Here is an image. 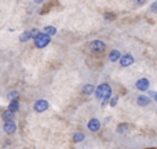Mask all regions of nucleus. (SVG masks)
<instances>
[{"mask_svg":"<svg viewBox=\"0 0 157 149\" xmlns=\"http://www.w3.org/2000/svg\"><path fill=\"white\" fill-rule=\"evenodd\" d=\"M95 97L98 100H102V106L105 108L108 105V102L112 100V88L109 84L106 83H102L95 88Z\"/></svg>","mask_w":157,"mask_h":149,"instance_id":"obj_1","label":"nucleus"},{"mask_svg":"<svg viewBox=\"0 0 157 149\" xmlns=\"http://www.w3.org/2000/svg\"><path fill=\"white\" fill-rule=\"evenodd\" d=\"M33 41H35V46L37 47V49H44V47H47L51 43V37H50L48 35H46V33L40 32L39 36H36V37L33 39Z\"/></svg>","mask_w":157,"mask_h":149,"instance_id":"obj_2","label":"nucleus"},{"mask_svg":"<svg viewBox=\"0 0 157 149\" xmlns=\"http://www.w3.org/2000/svg\"><path fill=\"white\" fill-rule=\"evenodd\" d=\"M90 50H91L94 54H102L106 50V44L102 40H94L90 43Z\"/></svg>","mask_w":157,"mask_h":149,"instance_id":"obj_3","label":"nucleus"},{"mask_svg":"<svg viewBox=\"0 0 157 149\" xmlns=\"http://www.w3.org/2000/svg\"><path fill=\"white\" fill-rule=\"evenodd\" d=\"M33 109H35L37 113H41V112H46L48 109V102L46 100H37L33 105Z\"/></svg>","mask_w":157,"mask_h":149,"instance_id":"obj_4","label":"nucleus"},{"mask_svg":"<svg viewBox=\"0 0 157 149\" xmlns=\"http://www.w3.org/2000/svg\"><path fill=\"white\" fill-rule=\"evenodd\" d=\"M134 64V57L131 54H124L121 55V58H120V65L124 66V68H127V66L132 65Z\"/></svg>","mask_w":157,"mask_h":149,"instance_id":"obj_5","label":"nucleus"},{"mask_svg":"<svg viewBox=\"0 0 157 149\" xmlns=\"http://www.w3.org/2000/svg\"><path fill=\"white\" fill-rule=\"evenodd\" d=\"M3 130H4L6 134H14L17 130V124L14 120H10V122H6L4 126H3Z\"/></svg>","mask_w":157,"mask_h":149,"instance_id":"obj_6","label":"nucleus"},{"mask_svg":"<svg viewBox=\"0 0 157 149\" xmlns=\"http://www.w3.org/2000/svg\"><path fill=\"white\" fill-rule=\"evenodd\" d=\"M135 87L139 90V91H147V90H149V87H150V83H149V80H147V79H139V80L136 81Z\"/></svg>","mask_w":157,"mask_h":149,"instance_id":"obj_7","label":"nucleus"},{"mask_svg":"<svg viewBox=\"0 0 157 149\" xmlns=\"http://www.w3.org/2000/svg\"><path fill=\"white\" fill-rule=\"evenodd\" d=\"M87 127H88V130L91 131V133H97L101 128V122L98 119H91L88 122V124H87Z\"/></svg>","mask_w":157,"mask_h":149,"instance_id":"obj_8","label":"nucleus"},{"mask_svg":"<svg viewBox=\"0 0 157 149\" xmlns=\"http://www.w3.org/2000/svg\"><path fill=\"white\" fill-rule=\"evenodd\" d=\"M150 98L147 97V95H139L138 98H136V104H138L139 106H147L150 104Z\"/></svg>","mask_w":157,"mask_h":149,"instance_id":"obj_9","label":"nucleus"},{"mask_svg":"<svg viewBox=\"0 0 157 149\" xmlns=\"http://www.w3.org/2000/svg\"><path fill=\"white\" fill-rule=\"evenodd\" d=\"M120 58H121V53H120L119 50H112V51L109 53V61H110V62L120 61Z\"/></svg>","mask_w":157,"mask_h":149,"instance_id":"obj_10","label":"nucleus"},{"mask_svg":"<svg viewBox=\"0 0 157 149\" xmlns=\"http://www.w3.org/2000/svg\"><path fill=\"white\" fill-rule=\"evenodd\" d=\"M13 117H14V112H11L10 109H6V111H3L2 119L4 120V123H6V122H10V120H13Z\"/></svg>","mask_w":157,"mask_h":149,"instance_id":"obj_11","label":"nucleus"},{"mask_svg":"<svg viewBox=\"0 0 157 149\" xmlns=\"http://www.w3.org/2000/svg\"><path fill=\"white\" fill-rule=\"evenodd\" d=\"M81 92L86 95H91L92 92H95V87L92 86V84H86V86H83V88H81Z\"/></svg>","mask_w":157,"mask_h":149,"instance_id":"obj_12","label":"nucleus"},{"mask_svg":"<svg viewBox=\"0 0 157 149\" xmlns=\"http://www.w3.org/2000/svg\"><path fill=\"white\" fill-rule=\"evenodd\" d=\"M43 33H46V35H48L50 37H51V36H54L55 33H57V28H54V26H44L43 28Z\"/></svg>","mask_w":157,"mask_h":149,"instance_id":"obj_13","label":"nucleus"},{"mask_svg":"<svg viewBox=\"0 0 157 149\" xmlns=\"http://www.w3.org/2000/svg\"><path fill=\"white\" fill-rule=\"evenodd\" d=\"M8 109H10L11 112H14V113H15L17 111H19V100H17V101H10Z\"/></svg>","mask_w":157,"mask_h":149,"instance_id":"obj_14","label":"nucleus"},{"mask_svg":"<svg viewBox=\"0 0 157 149\" xmlns=\"http://www.w3.org/2000/svg\"><path fill=\"white\" fill-rule=\"evenodd\" d=\"M130 130V126L128 124H125V123H121V124H119L117 126V133L119 134H124V133H127V131Z\"/></svg>","mask_w":157,"mask_h":149,"instance_id":"obj_15","label":"nucleus"},{"mask_svg":"<svg viewBox=\"0 0 157 149\" xmlns=\"http://www.w3.org/2000/svg\"><path fill=\"white\" fill-rule=\"evenodd\" d=\"M7 98L10 101H17V100H19V92L18 91H15V90H14V91H10L7 94Z\"/></svg>","mask_w":157,"mask_h":149,"instance_id":"obj_16","label":"nucleus"},{"mask_svg":"<svg viewBox=\"0 0 157 149\" xmlns=\"http://www.w3.org/2000/svg\"><path fill=\"white\" fill-rule=\"evenodd\" d=\"M32 39V36H30V32L28 30V32H24L21 36H19V40L22 41V43H26L28 40H30Z\"/></svg>","mask_w":157,"mask_h":149,"instance_id":"obj_17","label":"nucleus"},{"mask_svg":"<svg viewBox=\"0 0 157 149\" xmlns=\"http://www.w3.org/2000/svg\"><path fill=\"white\" fill-rule=\"evenodd\" d=\"M84 139V134L83 133H75V135H73V142H81Z\"/></svg>","mask_w":157,"mask_h":149,"instance_id":"obj_18","label":"nucleus"},{"mask_svg":"<svg viewBox=\"0 0 157 149\" xmlns=\"http://www.w3.org/2000/svg\"><path fill=\"white\" fill-rule=\"evenodd\" d=\"M147 97H149L150 100L157 101V91H147Z\"/></svg>","mask_w":157,"mask_h":149,"instance_id":"obj_19","label":"nucleus"},{"mask_svg":"<svg viewBox=\"0 0 157 149\" xmlns=\"http://www.w3.org/2000/svg\"><path fill=\"white\" fill-rule=\"evenodd\" d=\"M29 32H30V36H32L33 39H35L36 36H39V33H40V32H39V29H36V28H35V29H32V30H29Z\"/></svg>","mask_w":157,"mask_h":149,"instance_id":"obj_20","label":"nucleus"},{"mask_svg":"<svg viewBox=\"0 0 157 149\" xmlns=\"http://www.w3.org/2000/svg\"><path fill=\"white\" fill-rule=\"evenodd\" d=\"M117 101H119V97H112V100H110V106H116V105H117Z\"/></svg>","mask_w":157,"mask_h":149,"instance_id":"obj_21","label":"nucleus"},{"mask_svg":"<svg viewBox=\"0 0 157 149\" xmlns=\"http://www.w3.org/2000/svg\"><path fill=\"white\" fill-rule=\"evenodd\" d=\"M150 10L153 11V13H157V2H153L152 6H150Z\"/></svg>","mask_w":157,"mask_h":149,"instance_id":"obj_22","label":"nucleus"},{"mask_svg":"<svg viewBox=\"0 0 157 149\" xmlns=\"http://www.w3.org/2000/svg\"><path fill=\"white\" fill-rule=\"evenodd\" d=\"M113 18H114L113 14H108V13L105 14V19H108V21H109V19H113Z\"/></svg>","mask_w":157,"mask_h":149,"instance_id":"obj_23","label":"nucleus"}]
</instances>
